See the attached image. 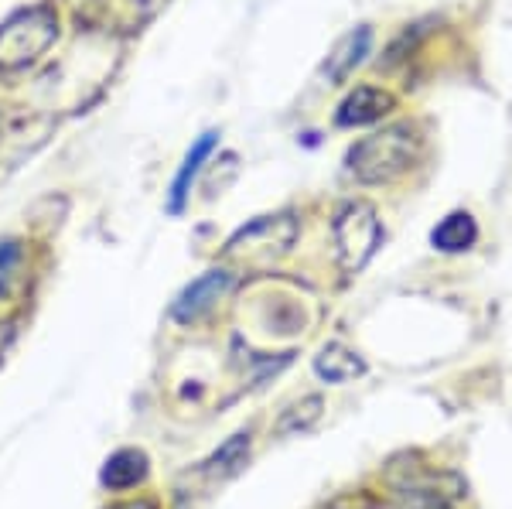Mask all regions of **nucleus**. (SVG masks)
Segmentation results:
<instances>
[{
  "mask_svg": "<svg viewBox=\"0 0 512 509\" xmlns=\"http://www.w3.org/2000/svg\"><path fill=\"white\" fill-rule=\"evenodd\" d=\"M59 38V14L48 4L24 7L0 24V72H21L35 65Z\"/></svg>",
  "mask_w": 512,
  "mask_h": 509,
  "instance_id": "2",
  "label": "nucleus"
},
{
  "mask_svg": "<svg viewBox=\"0 0 512 509\" xmlns=\"http://www.w3.org/2000/svg\"><path fill=\"white\" fill-rule=\"evenodd\" d=\"M246 455H250V434H233V438L222 445L216 455L205 462V475H212V479H226V475L239 472V465L246 462Z\"/></svg>",
  "mask_w": 512,
  "mask_h": 509,
  "instance_id": "12",
  "label": "nucleus"
},
{
  "mask_svg": "<svg viewBox=\"0 0 512 509\" xmlns=\"http://www.w3.org/2000/svg\"><path fill=\"white\" fill-rule=\"evenodd\" d=\"M229 284H233V270H226V267H212V270H205L202 277H195V281L178 294L175 305H171L175 322L188 325V322H195L198 315H205V311L229 291Z\"/></svg>",
  "mask_w": 512,
  "mask_h": 509,
  "instance_id": "5",
  "label": "nucleus"
},
{
  "mask_svg": "<svg viewBox=\"0 0 512 509\" xmlns=\"http://www.w3.org/2000/svg\"><path fill=\"white\" fill-rule=\"evenodd\" d=\"M321 407H325V400L321 397H304L301 404L287 407L284 417L277 421V434H291V431H308L318 424L321 417Z\"/></svg>",
  "mask_w": 512,
  "mask_h": 509,
  "instance_id": "14",
  "label": "nucleus"
},
{
  "mask_svg": "<svg viewBox=\"0 0 512 509\" xmlns=\"http://www.w3.org/2000/svg\"><path fill=\"white\" fill-rule=\"evenodd\" d=\"M369 48H373V28H369V24H362V28L349 31L345 38H338L335 48L328 52L325 69H321L325 72V79L335 82V86H342V82L349 79L362 62H366Z\"/></svg>",
  "mask_w": 512,
  "mask_h": 509,
  "instance_id": "7",
  "label": "nucleus"
},
{
  "mask_svg": "<svg viewBox=\"0 0 512 509\" xmlns=\"http://www.w3.org/2000/svg\"><path fill=\"white\" fill-rule=\"evenodd\" d=\"M216 144H219L216 130H205V134L198 137L192 147H188V154H185V161H181L175 182H171V195H168V212H171V216H178V212L185 209V202H188V195H192V185H195L198 171H202V164L209 161V154L216 151Z\"/></svg>",
  "mask_w": 512,
  "mask_h": 509,
  "instance_id": "8",
  "label": "nucleus"
},
{
  "mask_svg": "<svg viewBox=\"0 0 512 509\" xmlns=\"http://www.w3.org/2000/svg\"><path fill=\"white\" fill-rule=\"evenodd\" d=\"M24 270V246L18 240L0 243V298H11L21 284Z\"/></svg>",
  "mask_w": 512,
  "mask_h": 509,
  "instance_id": "13",
  "label": "nucleus"
},
{
  "mask_svg": "<svg viewBox=\"0 0 512 509\" xmlns=\"http://www.w3.org/2000/svg\"><path fill=\"white\" fill-rule=\"evenodd\" d=\"M475 240H478V223L472 219V212H461V209L444 216L431 233L434 250L441 253H465L472 250Z\"/></svg>",
  "mask_w": 512,
  "mask_h": 509,
  "instance_id": "9",
  "label": "nucleus"
},
{
  "mask_svg": "<svg viewBox=\"0 0 512 509\" xmlns=\"http://www.w3.org/2000/svg\"><path fill=\"white\" fill-rule=\"evenodd\" d=\"M117 509H154L151 503H127V506H117Z\"/></svg>",
  "mask_w": 512,
  "mask_h": 509,
  "instance_id": "15",
  "label": "nucleus"
},
{
  "mask_svg": "<svg viewBox=\"0 0 512 509\" xmlns=\"http://www.w3.org/2000/svg\"><path fill=\"white\" fill-rule=\"evenodd\" d=\"M301 233L297 219L291 212L284 216H263L256 223L243 226L233 240L226 243V257L229 260H243L250 267H270L274 260H280L284 253H291V246Z\"/></svg>",
  "mask_w": 512,
  "mask_h": 509,
  "instance_id": "4",
  "label": "nucleus"
},
{
  "mask_svg": "<svg viewBox=\"0 0 512 509\" xmlns=\"http://www.w3.org/2000/svg\"><path fill=\"white\" fill-rule=\"evenodd\" d=\"M144 475H147L144 451L123 448L103 465V475H99V479H103V486H110V489H130V486H137V482H144Z\"/></svg>",
  "mask_w": 512,
  "mask_h": 509,
  "instance_id": "11",
  "label": "nucleus"
},
{
  "mask_svg": "<svg viewBox=\"0 0 512 509\" xmlns=\"http://www.w3.org/2000/svg\"><path fill=\"white\" fill-rule=\"evenodd\" d=\"M396 106V100L379 86H355L342 103H338L335 123L338 127H369L379 123Z\"/></svg>",
  "mask_w": 512,
  "mask_h": 509,
  "instance_id": "6",
  "label": "nucleus"
},
{
  "mask_svg": "<svg viewBox=\"0 0 512 509\" xmlns=\"http://www.w3.org/2000/svg\"><path fill=\"white\" fill-rule=\"evenodd\" d=\"M332 233L338 246V264L345 274H359L362 267L373 260L379 240H383V226H379V212L369 202H345L332 219Z\"/></svg>",
  "mask_w": 512,
  "mask_h": 509,
  "instance_id": "3",
  "label": "nucleus"
},
{
  "mask_svg": "<svg viewBox=\"0 0 512 509\" xmlns=\"http://www.w3.org/2000/svg\"><path fill=\"white\" fill-rule=\"evenodd\" d=\"M315 373L325 383H349L355 376L366 373V363H362L359 352H352L345 346H325L315 356Z\"/></svg>",
  "mask_w": 512,
  "mask_h": 509,
  "instance_id": "10",
  "label": "nucleus"
},
{
  "mask_svg": "<svg viewBox=\"0 0 512 509\" xmlns=\"http://www.w3.org/2000/svg\"><path fill=\"white\" fill-rule=\"evenodd\" d=\"M420 137L410 123H390L376 134L362 137L345 154V171L359 185H390L417 164Z\"/></svg>",
  "mask_w": 512,
  "mask_h": 509,
  "instance_id": "1",
  "label": "nucleus"
}]
</instances>
